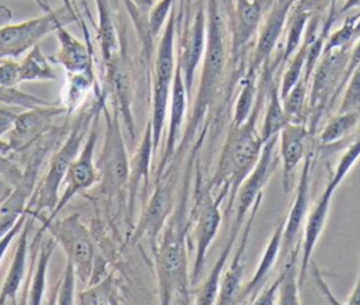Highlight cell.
<instances>
[{"label":"cell","mask_w":360,"mask_h":305,"mask_svg":"<svg viewBox=\"0 0 360 305\" xmlns=\"http://www.w3.org/2000/svg\"><path fill=\"white\" fill-rule=\"evenodd\" d=\"M274 72L271 62L262 67L255 107L243 124L229 126L215 170L211 180L207 183L208 188L219 201L228 198L225 207L226 216L232 214L239 187L256 166L264 146L260 131L257 129V121L262 110L264 108L267 90L274 79Z\"/></svg>","instance_id":"cell-1"},{"label":"cell","mask_w":360,"mask_h":305,"mask_svg":"<svg viewBox=\"0 0 360 305\" xmlns=\"http://www.w3.org/2000/svg\"><path fill=\"white\" fill-rule=\"evenodd\" d=\"M207 45L201 62V73L197 94L193 101L191 112L183 129L177 150L169 166L179 167L190 143L195 141L197 132L205 124L207 117L217 105L224 89L228 65V45L225 22L219 8V0H207ZM167 166V167H169Z\"/></svg>","instance_id":"cell-2"},{"label":"cell","mask_w":360,"mask_h":305,"mask_svg":"<svg viewBox=\"0 0 360 305\" xmlns=\"http://www.w3.org/2000/svg\"><path fill=\"white\" fill-rule=\"evenodd\" d=\"M184 200L177 211L166 222L156 247L155 267L158 278V294L162 305L191 304L190 271L186 247L187 225L184 222Z\"/></svg>","instance_id":"cell-3"},{"label":"cell","mask_w":360,"mask_h":305,"mask_svg":"<svg viewBox=\"0 0 360 305\" xmlns=\"http://www.w3.org/2000/svg\"><path fill=\"white\" fill-rule=\"evenodd\" d=\"M105 98V93L97 90L96 103L89 108L82 110L76 115L68 136L51 156L48 169L35 187V191L27 207L28 215L34 216L35 219H41L44 216H48L55 209L60 195L59 190L66 177V173L72 162L79 155L91 126V122L96 114L101 110Z\"/></svg>","instance_id":"cell-4"},{"label":"cell","mask_w":360,"mask_h":305,"mask_svg":"<svg viewBox=\"0 0 360 305\" xmlns=\"http://www.w3.org/2000/svg\"><path fill=\"white\" fill-rule=\"evenodd\" d=\"M103 115L105 119V134L96 166L100 174V188L105 195L111 197L127 188L129 156L120 125V115L114 108L111 111L107 110L105 100L103 103Z\"/></svg>","instance_id":"cell-5"},{"label":"cell","mask_w":360,"mask_h":305,"mask_svg":"<svg viewBox=\"0 0 360 305\" xmlns=\"http://www.w3.org/2000/svg\"><path fill=\"white\" fill-rule=\"evenodd\" d=\"M41 225L62 247L65 257L73 263L77 278L89 284L93 280L97 260L90 231L82 222L80 215L72 214L60 219L41 222Z\"/></svg>","instance_id":"cell-6"},{"label":"cell","mask_w":360,"mask_h":305,"mask_svg":"<svg viewBox=\"0 0 360 305\" xmlns=\"http://www.w3.org/2000/svg\"><path fill=\"white\" fill-rule=\"evenodd\" d=\"M103 114V107L101 110L96 114L91 126L89 129V134L86 136V141L76 156V159L72 162L66 177L62 183L65 186L62 194L59 195V201L55 207V209L48 215L41 219L39 222H49L58 218V215L62 212V209L69 204V201L76 197L79 193L90 188L100 180V174L97 170V166L94 163V152H96V145L98 139V125H100V118Z\"/></svg>","instance_id":"cell-7"},{"label":"cell","mask_w":360,"mask_h":305,"mask_svg":"<svg viewBox=\"0 0 360 305\" xmlns=\"http://www.w3.org/2000/svg\"><path fill=\"white\" fill-rule=\"evenodd\" d=\"M221 204L222 201L212 194L207 184L204 187H198V195L195 197V205L193 208L194 260L190 268L191 285H195L200 280L208 249L219 231L222 222Z\"/></svg>","instance_id":"cell-8"},{"label":"cell","mask_w":360,"mask_h":305,"mask_svg":"<svg viewBox=\"0 0 360 305\" xmlns=\"http://www.w3.org/2000/svg\"><path fill=\"white\" fill-rule=\"evenodd\" d=\"M177 169H166L163 176L156 181L155 190L141 212L138 223L134 229L132 243L146 238L152 249L156 247L158 239L172 215L174 207V187Z\"/></svg>","instance_id":"cell-9"},{"label":"cell","mask_w":360,"mask_h":305,"mask_svg":"<svg viewBox=\"0 0 360 305\" xmlns=\"http://www.w3.org/2000/svg\"><path fill=\"white\" fill-rule=\"evenodd\" d=\"M70 18V17H68ZM62 18L52 8L39 17L24 20L17 24L0 27V58H20L34 45L39 44L49 32H55L56 24ZM72 20V18H70ZM73 21V20H72Z\"/></svg>","instance_id":"cell-10"},{"label":"cell","mask_w":360,"mask_h":305,"mask_svg":"<svg viewBox=\"0 0 360 305\" xmlns=\"http://www.w3.org/2000/svg\"><path fill=\"white\" fill-rule=\"evenodd\" d=\"M63 114L68 115L62 103L35 105L25 108L22 112L14 114L11 128L6 134V139L13 148V152H22L39 141L52 128L56 118Z\"/></svg>","instance_id":"cell-11"},{"label":"cell","mask_w":360,"mask_h":305,"mask_svg":"<svg viewBox=\"0 0 360 305\" xmlns=\"http://www.w3.org/2000/svg\"><path fill=\"white\" fill-rule=\"evenodd\" d=\"M207 45V7L200 3L193 18L186 22L180 35L177 62L181 67L188 98L191 97L194 77L198 66L202 62Z\"/></svg>","instance_id":"cell-12"},{"label":"cell","mask_w":360,"mask_h":305,"mask_svg":"<svg viewBox=\"0 0 360 305\" xmlns=\"http://www.w3.org/2000/svg\"><path fill=\"white\" fill-rule=\"evenodd\" d=\"M311 169H312V153L308 152L304 157V164L295 186L294 200L288 209L287 216L284 218L283 238H281V250L280 261H284L292 249L302 243V231L304 223L308 215V202H309V186H311Z\"/></svg>","instance_id":"cell-13"},{"label":"cell","mask_w":360,"mask_h":305,"mask_svg":"<svg viewBox=\"0 0 360 305\" xmlns=\"http://www.w3.org/2000/svg\"><path fill=\"white\" fill-rule=\"evenodd\" d=\"M188 107V94L186 90L181 67L179 62L176 60V69L170 90V100H169V111H167V129H166V138L163 145V153L160 157V162L158 163V169L155 173V180L160 179L167 169L169 163L172 162L177 146L180 143L181 135H183V126L186 121Z\"/></svg>","instance_id":"cell-14"},{"label":"cell","mask_w":360,"mask_h":305,"mask_svg":"<svg viewBox=\"0 0 360 305\" xmlns=\"http://www.w3.org/2000/svg\"><path fill=\"white\" fill-rule=\"evenodd\" d=\"M295 0L291 1H271L264 20L260 24L259 32H257V39H256V45L255 49L252 52L250 60L248 63L246 69L259 72L262 70V67L271 62V53L277 45V42L280 41L284 28H285V22L290 14V10L292 7Z\"/></svg>","instance_id":"cell-15"},{"label":"cell","mask_w":360,"mask_h":305,"mask_svg":"<svg viewBox=\"0 0 360 305\" xmlns=\"http://www.w3.org/2000/svg\"><path fill=\"white\" fill-rule=\"evenodd\" d=\"M270 0H235L229 53L233 65L242 59L246 45L259 32Z\"/></svg>","instance_id":"cell-16"},{"label":"cell","mask_w":360,"mask_h":305,"mask_svg":"<svg viewBox=\"0 0 360 305\" xmlns=\"http://www.w3.org/2000/svg\"><path fill=\"white\" fill-rule=\"evenodd\" d=\"M105 83L108 87L111 105L118 112L129 136L135 138V121L132 114V84L131 76L125 63V53L121 45L117 56L104 66Z\"/></svg>","instance_id":"cell-17"},{"label":"cell","mask_w":360,"mask_h":305,"mask_svg":"<svg viewBox=\"0 0 360 305\" xmlns=\"http://www.w3.org/2000/svg\"><path fill=\"white\" fill-rule=\"evenodd\" d=\"M263 201V197H259L257 201L253 204L246 222L242 228V235L239 239V245L236 247V252L232 257V261L229 264V267L224 271L221 283H219V290H218V295H217V301L215 304L218 305H231V304H236V298L242 290V278H243V256L246 252V246H248V240L250 236V231L255 222V218L259 212L260 204Z\"/></svg>","instance_id":"cell-18"},{"label":"cell","mask_w":360,"mask_h":305,"mask_svg":"<svg viewBox=\"0 0 360 305\" xmlns=\"http://www.w3.org/2000/svg\"><path fill=\"white\" fill-rule=\"evenodd\" d=\"M309 128L305 122H287L278 132V157L281 160L283 171V188L285 193L291 188V177L295 169L307 156V139L309 136Z\"/></svg>","instance_id":"cell-19"},{"label":"cell","mask_w":360,"mask_h":305,"mask_svg":"<svg viewBox=\"0 0 360 305\" xmlns=\"http://www.w3.org/2000/svg\"><path fill=\"white\" fill-rule=\"evenodd\" d=\"M70 18H65L56 24L55 34L58 39V51L55 55L49 56L52 63L60 65L66 73H79L89 69H94V52L70 34L65 24L70 22Z\"/></svg>","instance_id":"cell-20"},{"label":"cell","mask_w":360,"mask_h":305,"mask_svg":"<svg viewBox=\"0 0 360 305\" xmlns=\"http://www.w3.org/2000/svg\"><path fill=\"white\" fill-rule=\"evenodd\" d=\"M335 190L326 184L322 194L314 204V207L308 211L304 231H302V245H301V264H300V285L305 281V274L308 270V266L312 259L314 249L323 232V228L326 225V219L330 209L332 195Z\"/></svg>","instance_id":"cell-21"},{"label":"cell","mask_w":360,"mask_h":305,"mask_svg":"<svg viewBox=\"0 0 360 305\" xmlns=\"http://www.w3.org/2000/svg\"><path fill=\"white\" fill-rule=\"evenodd\" d=\"M153 160H155V153H153L152 128H150V124L148 122L143 129L142 141L139 142L136 150L129 159V176L127 183L129 215L134 212L139 194L143 193V188H146L148 186L150 164L153 163Z\"/></svg>","instance_id":"cell-22"},{"label":"cell","mask_w":360,"mask_h":305,"mask_svg":"<svg viewBox=\"0 0 360 305\" xmlns=\"http://www.w3.org/2000/svg\"><path fill=\"white\" fill-rule=\"evenodd\" d=\"M283 226H284V219H280L276 223L273 233L269 238V242L262 253L260 261H259L252 278L248 281L246 285H242V290L236 298V304H253L256 295L264 287V284L269 278V274L274 268L276 263L280 260Z\"/></svg>","instance_id":"cell-23"},{"label":"cell","mask_w":360,"mask_h":305,"mask_svg":"<svg viewBox=\"0 0 360 305\" xmlns=\"http://www.w3.org/2000/svg\"><path fill=\"white\" fill-rule=\"evenodd\" d=\"M35 218L28 215L24 226L21 228L17 239V245L13 253V259L10 261L8 271L3 280V284L0 287V305L10 302L17 304V292L24 281L25 271H27V260L30 253V231L32 228Z\"/></svg>","instance_id":"cell-24"},{"label":"cell","mask_w":360,"mask_h":305,"mask_svg":"<svg viewBox=\"0 0 360 305\" xmlns=\"http://www.w3.org/2000/svg\"><path fill=\"white\" fill-rule=\"evenodd\" d=\"M176 30H177V13L173 8L169 15L165 28L160 32L159 42L156 46V53L153 59V79L163 82H173L176 69Z\"/></svg>","instance_id":"cell-25"},{"label":"cell","mask_w":360,"mask_h":305,"mask_svg":"<svg viewBox=\"0 0 360 305\" xmlns=\"http://www.w3.org/2000/svg\"><path fill=\"white\" fill-rule=\"evenodd\" d=\"M97 10V41L104 66L110 63L121 49L117 27L112 20L108 0H94Z\"/></svg>","instance_id":"cell-26"},{"label":"cell","mask_w":360,"mask_h":305,"mask_svg":"<svg viewBox=\"0 0 360 305\" xmlns=\"http://www.w3.org/2000/svg\"><path fill=\"white\" fill-rule=\"evenodd\" d=\"M312 13L302 10L292 4L285 28H284V45L278 53V58L271 63V66L277 70L278 66H284L285 62L292 56V53L300 48L304 39V34L311 18Z\"/></svg>","instance_id":"cell-27"},{"label":"cell","mask_w":360,"mask_h":305,"mask_svg":"<svg viewBox=\"0 0 360 305\" xmlns=\"http://www.w3.org/2000/svg\"><path fill=\"white\" fill-rule=\"evenodd\" d=\"M58 243L52 235L44 239L35 253V267L32 273V280L30 284V291L27 294V304L39 305L44 302V295L46 290V273L51 257L56 249Z\"/></svg>","instance_id":"cell-28"},{"label":"cell","mask_w":360,"mask_h":305,"mask_svg":"<svg viewBox=\"0 0 360 305\" xmlns=\"http://www.w3.org/2000/svg\"><path fill=\"white\" fill-rule=\"evenodd\" d=\"M301 245H297L292 252L283 261V268L278 274L280 287H278V305H300V264L298 257L301 256Z\"/></svg>","instance_id":"cell-29"},{"label":"cell","mask_w":360,"mask_h":305,"mask_svg":"<svg viewBox=\"0 0 360 305\" xmlns=\"http://www.w3.org/2000/svg\"><path fill=\"white\" fill-rule=\"evenodd\" d=\"M290 122L280 96V84L273 79L267 96H266V103H264V114H263V122L260 128V136L263 142L266 143L270 138L274 135H278L281 128Z\"/></svg>","instance_id":"cell-30"},{"label":"cell","mask_w":360,"mask_h":305,"mask_svg":"<svg viewBox=\"0 0 360 305\" xmlns=\"http://www.w3.org/2000/svg\"><path fill=\"white\" fill-rule=\"evenodd\" d=\"M58 74L52 66L49 56H46L39 46L34 45L20 59V82H52Z\"/></svg>","instance_id":"cell-31"},{"label":"cell","mask_w":360,"mask_h":305,"mask_svg":"<svg viewBox=\"0 0 360 305\" xmlns=\"http://www.w3.org/2000/svg\"><path fill=\"white\" fill-rule=\"evenodd\" d=\"M259 72L246 69L240 77V87L235 98L231 125L243 124L250 115L259 91Z\"/></svg>","instance_id":"cell-32"},{"label":"cell","mask_w":360,"mask_h":305,"mask_svg":"<svg viewBox=\"0 0 360 305\" xmlns=\"http://www.w3.org/2000/svg\"><path fill=\"white\" fill-rule=\"evenodd\" d=\"M360 125V115L357 112H336L319 132V143L322 148L336 146L346 139Z\"/></svg>","instance_id":"cell-33"},{"label":"cell","mask_w":360,"mask_h":305,"mask_svg":"<svg viewBox=\"0 0 360 305\" xmlns=\"http://www.w3.org/2000/svg\"><path fill=\"white\" fill-rule=\"evenodd\" d=\"M96 86L94 69H89L79 73H68V82L63 91L62 104L70 115L86 98L89 91Z\"/></svg>","instance_id":"cell-34"},{"label":"cell","mask_w":360,"mask_h":305,"mask_svg":"<svg viewBox=\"0 0 360 305\" xmlns=\"http://www.w3.org/2000/svg\"><path fill=\"white\" fill-rule=\"evenodd\" d=\"M308 94L309 84L301 77L298 83L281 97L284 111L291 122L308 124Z\"/></svg>","instance_id":"cell-35"},{"label":"cell","mask_w":360,"mask_h":305,"mask_svg":"<svg viewBox=\"0 0 360 305\" xmlns=\"http://www.w3.org/2000/svg\"><path fill=\"white\" fill-rule=\"evenodd\" d=\"M114 278L110 274L108 277L98 280L91 287L80 291L76 295V304L80 305H107V304H115L117 299H114Z\"/></svg>","instance_id":"cell-36"},{"label":"cell","mask_w":360,"mask_h":305,"mask_svg":"<svg viewBox=\"0 0 360 305\" xmlns=\"http://www.w3.org/2000/svg\"><path fill=\"white\" fill-rule=\"evenodd\" d=\"M359 159H360V132L353 139V142L346 148L343 155L340 156L338 166H336L330 180L328 181V184L333 190H336L340 186V183L345 180V177L349 174V171L353 169V166L357 163Z\"/></svg>","instance_id":"cell-37"},{"label":"cell","mask_w":360,"mask_h":305,"mask_svg":"<svg viewBox=\"0 0 360 305\" xmlns=\"http://www.w3.org/2000/svg\"><path fill=\"white\" fill-rule=\"evenodd\" d=\"M338 112H357L360 115V65L354 69L342 91Z\"/></svg>","instance_id":"cell-38"},{"label":"cell","mask_w":360,"mask_h":305,"mask_svg":"<svg viewBox=\"0 0 360 305\" xmlns=\"http://www.w3.org/2000/svg\"><path fill=\"white\" fill-rule=\"evenodd\" d=\"M174 3L176 0H156V3L149 10L148 31L152 41L156 39L160 35L162 30L165 28V24L174 8Z\"/></svg>","instance_id":"cell-39"},{"label":"cell","mask_w":360,"mask_h":305,"mask_svg":"<svg viewBox=\"0 0 360 305\" xmlns=\"http://www.w3.org/2000/svg\"><path fill=\"white\" fill-rule=\"evenodd\" d=\"M0 103L7 104V105H18L22 108H31L35 105L51 104L46 100L32 96L30 93L21 91L17 87H4V86H0Z\"/></svg>","instance_id":"cell-40"},{"label":"cell","mask_w":360,"mask_h":305,"mask_svg":"<svg viewBox=\"0 0 360 305\" xmlns=\"http://www.w3.org/2000/svg\"><path fill=\"white\" fill-rule=\"evenodd\" d=\"M76 280H77V274H76L75 266L70 260L66 259L63 275H62V280H60L59 287H58L56 304H59V305L76 304V294H75Z\"/></svg>","instance_id":"cell-41"},{"label":"cell","mask_w":360,"mask_h":305,"mask_svg":"<svg viewBox=\"0 0 360 305\" xmlns=\"http://www.w3.org/2000/svg\"><path fill=\"white\" fill-rule=\"evenodd\" d=\"M20 83V60L15 58H0V86L17 87Z\"/></svg>","instance_id":"cell-42"},{"label":"cell","mask_w":360,"mask_h":305,"mask_svg":"<svg viewBox=\"0 0 360 305\" xmlns=\"http://www.w3.org/2000/svg\"><path fill=\"white\" fill-rule=\"evenodd\" d=\"M27 218H28V212L25 211L18 219H17V222L0 238V264H1V260H3V257L6 256V253H7V249L10 247V245H11V242L14 240V238L20 233V231H21V228L24 226V223H25V221H27Z\"/></svg>","instance_id":"cell-43"},{"label":"cell","mask_w":360,"mask_h":305,"mask_svg":"<svg viewBox=\"0 0 360 305\" xmlns=\"http://www.w3.org/2000/svg\"><path fill=\"white\" fill-rule=\"evenodd\" d=\"M60 1H62L63 7H65L68 15L73 20V22H76V24L82 28V31H83V34H84V42H86V45L94 52V48H93V44H91L90 34H89V30H87V27H86L84 18H83L82 14L77 11V8H76V6H75V0H60Z\"/></svg>","instance_id":"cell-44"},{"label":"cell","mask_w":360,"mask_h":305,"mask_svg":"<svg viewBox=\"0 0 360 305\" xmlns=\"http://www.w3.org/2000/svg\"><path fill=\"white\" fill-rule=\"evenodd\" d=\"M278 287H280V277L277 278L267 287H263L259 294L256 295L253 304L255 305H274L277 304L278 298Z\"/></svg>","instance_id":"cell-45"},{"label":"cell","mask_w":360,"mask_h":305,"mask_svg":"<svg viewBox=\"0 0 360 305\" xmlns=\"http://www.w3.org/2000/svg\"><path fill=\"white\" fill-rule=\"evenodd\" d=\"M332 3H336V1H330V0H295L294 6H297L302 10H307L312 14L314 13L322 14L323 11H326L329 8V6Z\"/></svg>","instance_id":"cell-46"},{"label":"cell","mask_w":360,"mask_h":305,"mask_svg":"<svg viewBox=\"0 0 360 305\" xmlns=\"http://www.w3.org/2000/svg\"><path fill=\"white\" fill-rule=\"evenodd\" d=\"M346 304H349V305H360V267H359V275H357L356 284H354L353 291L350 292L349 299H347Z\"/></svg>","instance_id":"cell-47"},{"label":"cell","mask_w":360,"mask_h":305,"mask_svg":"<svg viewBox=\"0 0 360 305\" xmlns=\"http://www.w3.org/2000/svg\"><path fill=\"white\" fill-rule=\"evenodd\" d=\"M132 3L135 4V7L145 15H148L149 10L152 8V6L156 3V0H132Z\"/></svg>","instance_id":"cell-48"},{"label":"cell","mask_w":360,"mask_h":305,"mask_svg":"<svg viewBox=\"0 0 360 305\" xmlns=\"http://www.w3.org/2000/svg\"><path fill=\"white\" fill-rule=\"evenodd\" d=\"M353 8H360V0H345L343 4H342V7L336 11V15L339 17V15H342V14H345V13H347V11H350V10H353Z\"/></svg>","instance_id":"cell-49"},{"label":"cell","mask_w":360,"mask_h":305,"mask_svg":"<svg viewBox=\"0 0 360 305\" xmlns=\"http://www.w3.org/2000/svg\"><path fill=\"white\" fill-rule=\"evenodd\" d=\"M13 20V11L8 6H4V4H0V27L4 25V24H8L11 22Z\"/></svg>","instance_id":"cell-50"},{"label":"cell","mask_w":360,"mask_h":305,"mask_svg":"<svg viewBox=\"0 0 360 305\" xmlns=\"http://www.w3.org/2000/svg\"><path fill=\"white\" fill-rule=\"evenodd\" d=\"M11 153H14V152H13V148L10 146V143L7 142V139L0 138V162L7 160V157H8Z\"/></svg>","instance_id":"cell-51"},{"label":"cell","mask_w":360,"mask_h":305,"mask_svg":"<svg viewBox=\"0 0 360 305\" xmlns=\"http://www.w3.org/2000/svg\"><path fill=\"white\" fill-rule=\"evenodd\" d=\"M80 1H82V4L84 6V11H86L87 18H89L91 22H94V21H93V17H91V13H90V8H89V4H87V0H80Z\"/></svg>","instance_id":"cell-52"},{"label":"cell","mask_w":360,"mask_h":305,"mask_svg":"<svg viewBox=\"0 0 360 305\" xmlns=\"http://www.w3.org/2000/svg\"><path fill=\"white\" fill-rule=\"evenodd\" d=\"M330 1H336V0H330Z\"/></svg>","instance_id":"cell-53"}]
</instances>
